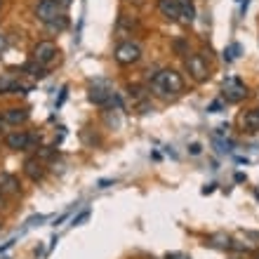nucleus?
<instances>
[{
  "label": "nucleus",
  "instance_id": "18",
  "mask_svg": "<svg viewBox=\"0 0 259 259\" xmlns=\"http://www.w3.org/2000/svg\"><path fill=\"white\" fill-rule=\"evenodd\" d=\"M90 217V210H85V212H80V214H78V217L73 219V226H78V224H82V222H85V219Z\"/></svg>",
  "mask_w": 259,
  "mask_h": 259
},
{
  "label": "nucleus",
  "instance_id": "7",
  "mask_svg": "<svg viewBox=\"0 0 259 259\" xmlns=\"http://www.w3.org/2000/svg\"><path fill=\"white\" fill-rule=\"evenodd\" d=\"M5 144L14 151H24V149L31 146V137H28L26 132H19V130H17V132H12V135L5 137Z\"/></svg>",
  "mask_w": 259,
  "mask_h": 259
},
{
  "label": "nucleus",
  "instance_id": "12",
  "mask_svg": "<svg viewBox=\"0 0 259 259\" xmlns=\"http://www.w3.org/2000/svg\"><path fill=\"white\" fill-rule=\"evenodd\" d=\"M243 127L247 132H259V109L247 111L245 116H243Z\"/></svg>",
  "mask_w": 259,
  "mask_h": 259
},
{
  "label": "nucleus",
  "instance_id": "9",
  "mask_svg": "<svg viewBox=\"0 0 259 259\" xmlns=\"http://www.w3.org/2000/svg\"><path fill=\"white\" fill-rule=\"evenodd\" d=\"M24 170H26V175L33 179V182L42 179V175H45V167H42V163L38 160V158H28L26 165H24Z\"/></svg>",
  "mask_w": 259,
  "mask_h": 259
},
{
  "label": "nucleus",
  "instance_id": "15",
  "mask_svg": "<svg viewBox=\"0 0 259 259\" xmlns=\"http://www.w3.org/2000/svg\"><path fill=\"white\" fill-rule=\"evenodd\" d=\"M17 90H26V88H21L19 82L12 80V78H7V75L0 78V95H5V92H17Z\"/></svg>",
  "mask_w": 259,
  "mask_h": 259
},
{
  "label": "nucleus",
  "instance_id": "24",
  "mask_svg": "<svg viewBox=\"0 0 259 259\" xmlns=\"http://www.w3.org/2000/svg\"><path fill=\"white\" fill-rule=\"evenodd\" d=\"M0 207H5V196H3V191H0Z\"/></svg>",
  "mask_w": 259,
  "mask_h": 259
},
{
  "label": "nucleus",
  "instance_id": "23",
  "mask_svg": "<svg viewBox=\"0 0 259 259\" xmlns=\"http://www.w3.org/2000/svg\"><path fill=\"white\" fill-rule=\"evenodd\" d=\"M7 48V40L3 38V33H0V50H5Z\"/></svg>",
  "mask_w": 259,
  "mask_h": 259
},
{
  "label": "nucleus",
  "instance_id": "1",
  "mask_svg": "<svg viewBox=\"0 0 259 259\" xmlns=\"http://www.w3.org/2000/svg\"><path fill=\"white\" fill-rule=\"evenodd\" d=\"M151 88H153L156 95L170 97V95H179V92L184 90V80H182V75H179L177 71L163 68V71H158V73L151 78Z\"/></svg>",
  "mask_w": 259,
  "mask_h": 259
},
{
  "label": "nucleus",
  "instance_id": "14",
  "mask_svg": "<svg viewBox=\"0 0 259 259\" xmlns=\"http://www.w3.org/2000/svg\"><path fill=\"white\" fill-rule=\"evenodd\" d=\"M0 191L17 193V191H19V182H17L12 175H0Z\"/></svg>",
  "mask_w": 259,
  "mask_h": 259
},
{
  "label": "nucleus",
  "instance_id": "25",
  "mask_svg": "<svg viewBox=\"0 0 259 259\" xmlns=\"http://www.w3.org/2000/svg\"><path fill=\"white\" fill-rule=\"evenodd\" d=\"M257 259H259V257H257Z\"/></svg>",
  "mask_w": 259,
  "mask_h": 259
},
{
  "label": "nucleus",
  "instance_id": "21",
  "mask_svg": "<svg viewBox=\"0 0 259 259\" xmlns=\"http://www.w3.org/2000/svg\"><path fill=\"white\" fill-rule=\"evenodd\" d=\"M189 149H191V153H193V156H198V153H200V144H191Z\"/></svg>",
  "mask_w": 259,
  "mask_h": 259
},
{
  "label": "nucleus",
  "instance_id": "2",
  "mask_svg": "<svg viewBox=\"0 0 259 259\" xmlns=\"http://www.w3.org/2000/svg\"><path fill=\"white\" fill-rule=\"evenodd\" d=\"M142 59V48L137 42L127 40V42H120L116 48V62L123 64V66H130V64H137Z\"/></svg>",
  "mask_w": 259,
  "mask_h": 259
},
{
  "label": "nucleus",
  "instance_id": "11",
  "mask_svg": "<svg viewBox=\"0 0 259 259\" xmlns=\"http://www.w3.org/2000/svg\"><path fill=\"white\" fill-rule=\"evenodd\" d=\"M113 97H111L109 90H102V88H90V102L97 104V106H104V104H109Z\"/></svg>",
  "mask_w": 259,
  "mask_h": 259
},
{
  "label": "nucleus",
  "instance_id": "22",
  "mask_svg": "<svg viewBox=\"0 0 259 259\" xmlns=\"http://www.w3.org/2000/svg\"><path fill=\"white\" fill-rule=\"evenodd\" d=\"M219 109H222V104H219V102H214V104H212V106H210V111H212V113H217Z\"/></svg>",
  "mask_w": 259,
  "mask_h": 259
},
{
  "label": "nucleus",
  "instance_id": "5",
  "mask_svg": "<svg viewBox=\"0 0 259 259\" xmlns=\"http://www.w3.org/2000/svg\"><path fill=\"white\" fill-rule=\"evenodd\" d=\"M247 95V90H245V85L238 80V78H229V80L224 82V99L226 102H240L243 97Z\"/></svg>",
  "mask_w": 259,
  "mask_h": 259
},
{
  "label": "nucleus",
  "instance_id": "4",
  "mask_svg": "<svg viewBox=\"0 0 259 259\" xmlns=\"http://www.w3.org/2000/svg\"><path fill=\"white\" fill-rule=\"evenodd\" d=\"M186 68H189V73H191L193 80L198 82H203L207 80V64H205V59L200 55H191V57H186Z\"/></svg>",
  "mask_w": 259,
  "mask_h": 259
},
{
  "label": "nucleus",
  "instance_id": "20",
  "mask_svg": "<svg viewBox=\"0 0 259 259\" xmlns=\"http://www.w3.org/2000/svg\"><path fill=\"white\" fill-rule=\"evenodd\" d=\"M55 3L59 7H71V3H73V0H55Z\"/></svg>",
  "mask_w": 259,
  "mask_h": 259
},
{
  "label": "nucleus",
  "instance_id": "3",
  "mask_svg": "<svg viewBox=\"0 0 259 259\" xmlns=\"http://www.w3.org/2000/svg\"><path fill=\"white\" fill-rule=\"evenodd\" d=\"M33 59L38 64H50V62H55L57 59V45L55 42H50V40H40L38 45L33 48Z\"/></svg>",
  "mask_w": 259,
  "mask_h": 259
},
{
  "label": "nucleus",
  "instance_id": "13",
  "mask_svg": "<svg viewBox=\"0 0 259 259\" xmlns=\"http://www.w3.org/2000/svg\"><path fill=\"white\" fill-rule=\"evenodd\" d=\"M179 19H184V21L196 19V7H193L191 0H179Z\"/></svg>",
  "mask_w": 259,
  "mask_h": 259
},
{
  "label": "nucleus",
  "instance_id": "16",
  "mask_svg": "<svg viewBox=\"0 0 259 259\" xmlns=\"http://www.w3.org/2000/svg\"><path fill=\"white\" fill-rule=\"evenodd\" d=\"M24 71H28V73L35 75V78H42V75H45V68H42V64H26V66H24Z\"/></svg>",
  "mask_w": 259,
  "mask_h": 259
},
{
  "label": "nucleus",
  "instance_id": "10",
  "mask_svg": "<svg viewBox=\"0 0 259 259\" xmlns=\"http://www.w3.org/2000/svg\"><path fill=\"white\" fill-rule=\"evenodd\" d=\"M3 120L10 125H19V123H24V120H28V111L26 109H7L5 113H3Z\"/></svg>",
  "mask_w": 259,
  "mask_h": 259
},
{
  "label": "nucleus",
  "instance_id": "6",
  "mask_svg": "<svg viewBox=\"0 0 259 259\" xmlns=\"http://www.w3.org/2000/svg\"><path fill=\"white\" fill-rule=\"evenodd\" d=\"M35 17L40 21H45V24H50L52 19L59 17V5H57L55 0H40L38 7H35Z\"/></svg>",
  "mask_w": 259,
  "mask_h": 259
},
{
  "label": "nucleus",
  "instance_id": "19",
  "mask_svg": "<svg viewBox=\"0 0 259 259\" xmlns=\"http://www.w3.org/2000/svg\"><path fill=\"white\" fill-rule=\"evenodd\" d=\"M165 259H189V257H186V254H179V252H170Z\"/></svg>",
  "mask_w": 259,
  "mask_h": 259
},
{
  "label": "nucleus",
  "instance_id": "8",
  "mask_svg": "<svg viewBox=\"0 0 259 259\" xmlns=\"http://www.w3.org/2000/svg\"><path fill=\"white\" fill-rule=\"evenodd\" d=\"M158 10L165 19L177 21L179 19V0H158Z\"/></svg>",
  "mask_w": 259,
  "mask_h": 259
},
{
  "label": "nucleus",
  "instance_id": "17",
  "mask_svg": "<svg viewBox=\"0 0 259 259\" xmlns=\"http://www.w3.org/2000/svg\"><path fill=\"white\" fill-rule=\"evenodd\" d=\"M50 28H57V31H64V28L68 26V21H66V17H62V14H59V17H57V19H52L48 24Z\"/></svg>",
  "mask_w": 259,
  "mask_h": 259
}]
</instances>
